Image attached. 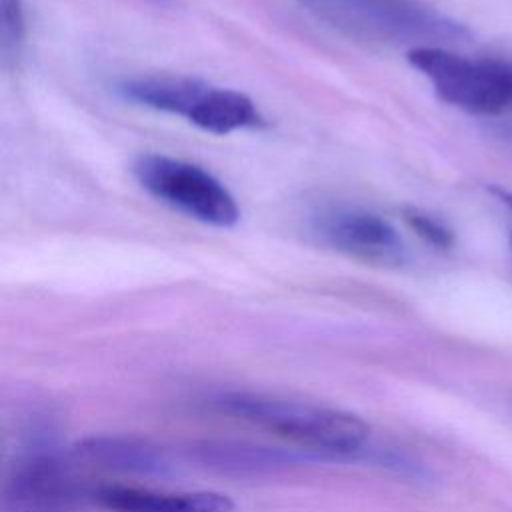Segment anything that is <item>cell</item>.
Instances as JSON below:
<instances>
[{
  "label": "cell",
  "instance_id": "obj_12",
  "mask_svg": "<svg viewBox=\"0 0 512 512\" xmlns=\"http://www.w3.org/2000/svg\"><path fill=\"white\" fill-rule=\"evenodd\" d=\"M404 220L428 244H432L436 248H450L452 246V232L438 218H434V216H430L422 210H416V208H406L404 210Z\"/></svg>",
  "mask_w": 512,
  "mask_h": 512
},
{
  "label": "cell",
  "instance_id": "obj_1",
  "mask_svg": "<svg viewBox=\"0 0 512 512\" xmlns=\"http://www.w3.org/2000/svg\"><path fill=\"white\" fill-rule=\"evenodd\" d=\"M216 408L232 418L280 436L316 458H350L370 438V426L356 414L266 392H226Z\"/></svg>",
  "mask_w": 512,
  "mask_h": 512
},
{
  "label": "cell",
  "instance_id": "obj_11",
  "mask_svg": "<svg viewBox=\"0 0 512 512\" xmlns=\"http://www.w3.org/2000/svg\"><path fill=\"white\" fill-rule=\"evenodd\" d=\"M0 36H2V54L10 58L20 50L24 38V16L20 0H0Z\"/></svg>",
  "mask_w": 512,
  "mask_h": 512
},
{
  "label": "cell",
  "instance_id": "obj_4",
  "mask_svg": "<svg viewBox=\"0 0 512 512\" xmlns=\"http://www.w3.org/2000/svg\"><path fill=\"white\" fill-rule=\"evenodd\" d=\"M134 176L154 198L212 226L236 224L234 196L206 170L162 154H144L134 162Z\"/></svg>",
  "mask_w": 512,
  "mask_h": 512
},
{
  "label": "cell",
  "instance_id": "obj_3",
  "mask_svg": "<svg viewBox=\"0 0 512 512\" xmlns=\"http://www.w3.org/2000/svg\"><path fill=\"white\" fill-rule=\"evenodd\" d=\"M94 492L72 458L52 444H34L6 472L0 512H80L94 504Z\"/></svg>",
  "mask_w": 512,
  "mask_h": 512
},
{
  "label": "cell",
  "instance_id": "obj_5",
  "mask_svg": "<svg viewBox=\"0 0 512 512\" xmlns=\"http://www.w3.org/2000/svg\"><path fill=\"white\" fill-rule=\"evenodd\" d=\"M74 456L98 468L134 476H168L176 470L172 456L162 446L130 434L88 436L76 444Z\"/></svg>",
  "mask_w": 512,
  "mask_h": 512
},
{
  "label": "cell",
  "instance_id": "obj_2",
  "mask_svg": "<svg viewBox=\"0 0 512 512\" xmlns=\"http://www.w3.org/2000/svg\"><path fill=\"white\" fill-rule=\"evenodd\" d=\"M408 62L450 106L482 116L512 108V62L508 60L466 56L440 46H416L408 52Z\"/></svg>",
  "mask_w": 512,
  "mask_h": 512
},
{
  "label": "cell",
  "instance_id": "obj_6",
  "mask_svg": "<svg viewBox=\"0 0 512 512\" xmlns=\"http://www.w3.org/2000/svg\"><path fill=\"white\" fill-rule=\"evenodd\" d=\"M320 234L338 250L368 262H398L402 242L396 230L376 214L342 210L322 216Z\"/></svg>",
  "mask_w": 512,
  "mask_h": 512
},
{
  "label": "cell",
  "instance_id": "obj_14",
  "mask_svg": "<svg viewBox=\"0 0 512 512\" xmlns=\"http://www.w3.org/2000/svg\"><path fill=\"white\" fill-rule=\"evenodd\" d=\"M154 2H162V4H172V2H176V0H154Z\"/></svg>",
  "mask_w": 512,
  "mask_h": 512
},
{
  "label": "cell",
  "instance_id": "obj_7",
  "mask_svg": "<svg viewBox=\"0 0 512 512\" xmlns=\"http://www.w3.org/2000/svg\"><path fill=\"white\" fill-rule=\"evenodd\" d=\"M192 458L220 474L228 476H252L288 470L316 458L312 454H298L278 446H264L238 440H206L192 448Z\"/></svg>",
  "mask_w": 512,
  "mask_h": 512
},
{
  "label": "cell",
  "instance_id": "obj_9",
  "mask_svg": "<svg viewBox=\"0 0 512 512\" xmlns=\"http://www.w3.org/2000/svg\"><path fill=\"white\" fill-rule=\"evenodd\" d=\"M120 90L132 102L188 118L208 84L182 76H146L126 80Z\"/></svg>",
  "mask_w": 512,
  "mask_h": 512
},
{
  "label": "cell",
  "instance_id": "obj_10",
  "mask_svg": "<svg viewBox=\"0 0 512 512\" xmlns=\"http://www.w3.org/2000/svg\"><path fill=\"white\" fill-rule=\"evenodd\" d=\"M188 120L206 132L228 134L240 128L258 126L260 114L246 94L208 86L200 102L188 114Z\"/></svg>",
  "mask_w": 512,
  "mask_h": 512
},
{
  "label": "cell",
  "instance_id": "obj_15",
  "mask_svg": "<svg viewBox=\"0 0 512 512\" xmlns=\"http://www.w3.org/2000/svg\"><path fill=\"white\" fill-rule=\"evenodd\" d=\"M506 134H508V136H510V138H512V126H510V128H508V130H506Z\"/></svg>",
  "mask_w": 512,
  "mask_h": 512
},
{
  "label": "cell",
  "instance_id": "obj_8",
  "mask_svg": "<svg viewBox=\"0 0 512 512\" xmlns=\"http://www.w3.org/2000/svg\"><path fill=\"white\" fill-rule=\"evenodd\" d=\"M94 504L108 512H234L222 492H156L134 486H96Z\"/></svg>",
  "mask_w": 512,
  "mask_h": 512
},
{
  "label": "cell",
  "instance_id": "obj_13",
  "mask_svg": "<svg viewBox=\"0 0 512 512\" xmlns=\"http://www.w3.org/2000/svg\"><path fill=\"white\" fill-rule=\"evenodd\" d=\"M492 194L510 210V214H512V192H508V190H504V188H500V186H494L492 188Z\"/></svg>",
  "mask_w": 512,
  "mask_h": 512
}]
</instances>
